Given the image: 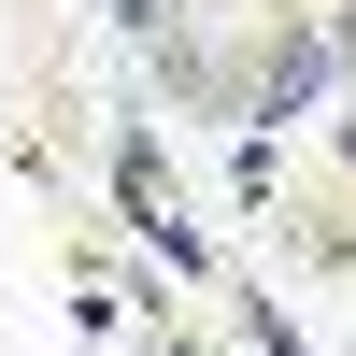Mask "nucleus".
<instances>
[{"label":"nucleus","instance_id":"nucleus-1","mask_svg":"<svg viewBox=\"0 0 356 356\" xmlns=\"http://www.w3.org/2000/svg\"><path fill=\"white\" fill-rule=\"evenodd\" d=\"M356 72V15H328V29H300V43H271V72H257V129H285V114H314L328 86Z\"/></svg>","mask_w":356,"mask_h":356},{"label":"nucleus","instance_id":"nucleus-2","mask_svg":"<svg viewBox=\"0 0 356 356\" xmlns=\"http://www.w3.org/2000/svg\"><path fill=\"white\" fill-rule=\"evenodd\" d=\"M243 342H257V356H314L300 328H285V300H257V314H243Z\"/></svg>","mask_w":356,"mask_h":356},{"label":"nucleus","instance_id":"nucleus-3","mask_svg":"<svg viewBox=\"0 0 356 356\" xmlns=\"http://www.w3.org/2000/svg\"><path fill=\"white\" fill-rule=\"evenodd\" d=\"M114 29H143V43H157V29H171V0H114Z\"/></svg>","mask_w":356,"mask_h":356},{"label":"nucleus","instance_id":"nucleus-4","mask_svg":"<svg viewBox=\"0 0 356 356\" xmlns=\"http://www.w3.org/2000/svg\"><path fill=\"white\" fill-rule=\"evenodd\" d=\"M342 157H356V114H342Z\"/></svg>","mask_w":356,"mask_h":356}]
</instances>
